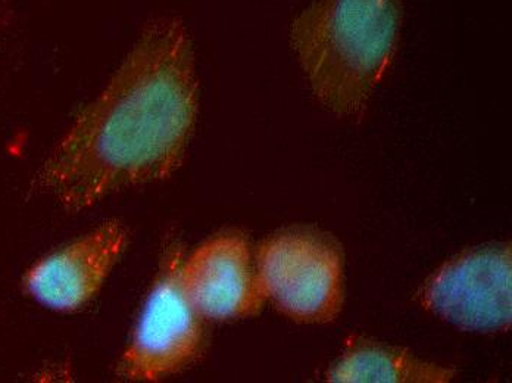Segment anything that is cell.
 Listing matches in <instances>:
<instances>
[{
  "instance_id": "6da1fadb",
  "label": "cell",
  "mask_w": 512,
  "mask_h": 383,
  "mask_svg": "<svg viewBox=\"0 0 512 383\" xmlns=\"http://www.w3.org/2000/svg\"><path fill=\"white\" fill-rule=\"evenodd\" d=\"M198 114L189 30L173 15L151 18L105 89L53 146L28 193L83 213L114 193L168 179L186 158Z\"/></svg>"
},
{
  "instance_id": "7a4b0ae2",
  "label": "cell",
  "mask_w": 512,
  "mask_h": 383,
  "mask_svg": "<svg viewBox=\"0 0 512 383\" xmlns=\"http://www.w3.org/2000/svg\"><path fill=\"white\" fill-rule=\"evenodd\" d=\"M401 0H314L290 24V45L314 98L361 120L398 51Z\"/></svg>"
},
{
  "instance_id": "3957f363",
  "label": "cell",
  "mask_w": 512,
  "mask_h": 383,
  "mask_svg": "<svg viewBox=\"0 0 512 383\" xmlns=\"http://www.w3.org/2000/svg\"><path fill=\"white\" fill-rule=\"evenodd\" d=\"M183 249L171 242L130 344L117 364L118 378L158 382L195 363L204 350V317L187 300L180 283Z\"/></svg>"
},
{
  "instance_id": "277c9868",
  "label": "cell",
  "mask_w": 512,
  "mask_h": 383,
  "mask_svg": "<svg viewBox=\"0 0 512 383\" xmlns=\"http://www.w3.org/2000/svg\"><path fill=\"white\" fill-rule=\"evenodd\" d=\"M255 266L265 298L290 320L323 325L342 311V255L327 239L280 233L259 245Z\"/></svg>"
},
{
  "instance_id": "5b68a950",
  "label": "cell",
  "mask_w": 512,
  "mask_h": 383,
  "mask_svg": "<svg viewBox=\"0 0 512 383\" xmlns=\"http://www.w3.org/2000/svg\"><path fill=\"white\" fill-rule=\"evenodd\" d=\"M427 311L473 332H507L512 323L510 244L462 252L446 261L421 288Z\"/></svg>"
},
{
  "instance_id": "8992f818",
  "label": "cell",
  "mask_w": 512,
  "mask_h": 383,
  "mask_svg": "<svg viewBox=\"0 0 512 383\" xmlns=\"http://www.w3.org/2000/svg\"><path fill=\"white\" fill-rule=\"evenodd\" d=\"M180 283L204 319H246L256 316L267 301L251 247L237 233L215 236L183 258Z\"/></svg>"
},
{
  "instance_id": "52a82bcc",
  "label": "cell",
  "mask_w": 512,
  "mask_h": 383,
  "mask_svg": "<svg viewBox=\"0 0 512 383\" xmlns=\"http://www.w3.org/2000/svg\"><path fill=\"white\" fill-rule=\"evenodd\" d=\"M127 244V227L121 221H106L34 264L24 286L34 300L52 310H77L101 291Z\"/></svg>"
},
{
  "instance_id": "ba28073f",
  "label": "cell",
  "mask_w": 512,
  "mask_h": 383,
  "mask_svg": "<svg viewBox=\"0 0 512 383\" xmlns=\"http://www.w3.org/2000/svg\"><path fill=\"white\" fill-rule=\"evenodd\" d=\"M454 367L430 363L401 348L352 336L334 361L326 381L333 383H448Z\"/></svg>"
}]
</instances>
